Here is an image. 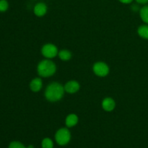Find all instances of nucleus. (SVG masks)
<instances>
[{"label":"nucleus","instance_id":"obj_1","mask_svg":"<svg viewBox=\"0 0 148 148\" xmlns=\"http://www.w3.org/2000/svg\"><path fill=\"white\" fill-rule=\"evenodd\" d=\"M64 92V88L62 84L53 82L46 87L44 95L46 99L49 102H56L63 98Z\"/></svg>","mask_w":148,"mask_h":148},{"label":"nucleus","instance_id":"obj_2","mask_svg":"<svg viewBox=\"0 0 148 148\" xmlns=\"http://www.w3.org/2000/svg\"><path fill=\"white\" fill-rule=\"evenodd\" d=\"M56 71V66L50 59H44L39 62L37 66V72L42 77H49L53 76Z\"/></svg>","mask_w":148,"mask_h":148},{"label":"nucleus","instance_id":"obj_3","mask_svg":"<svg viewBox=\"0 0 148 148\" xmlns=\"http://www.w3.org/2000/svg\"><path fill=\"white\" fill-rule=\"evenodd\" d=\"M71 134L66 128H62L56 132L55 134V140L59 145H65L70 141Z\"/></svg>","mask_w":148,"mask_h":148},{"label":"nucleus","instance_id":"obj_4","mask_svg":"<svg viewBox=\"0 0 148 148\" xmlns=\"http://www.w3.org/2000/svg\"><path fill=\"white\" fill-rule=\"evenodd\" d=\"M59 53L58 48L53 43H46L43 45L41 49V53L46 59H53Z\"/></svg>","mask_w":148,"mask_h":148},{"label":"nucleus","instance_id":"obj_5","mask_svg":"<svg viewBox=\"0 0 148 148\" xmlns=\"http://www.w3.org/2000/svg\"><path fill=\"white\" fill-rule=\"evenodd\" d=\"M92 70L95 75L101 77L107 76L109 73V66L103 62H95L92 66Z\"/></svg>","mask_w":148,"mask_h":148},{"label":"nucleus","instance_id":"obj_6","mask_svg":"<svg viewBox=\"0 0 148 148\" xmlns=\"http://www.w3.org/2000/svg\"><path fill=\"white\" fill-rule=\"evenodd\" d=\"M64 88L65 92L73 94L79 90V88H80V85H79V82H77V81L70 80L64 85Z\"/></svg>","mask_w":148,"mask_h":148},{"label":"nucleus","instance_id":"obj_7","mask_svg":"<svg viewBox=\"0 0 148 148\" xmlns=\"http://www.w3.org/2000/svg\"><path fill=\"white\" fill-rule=\"evenodd\" d=\"M116 107V102L112 98L110 97H107V98H104L102 101V108L104 111H112L114 110Z\"/></svg>","mask_w":148,"mask_h":148},{"label":"nucleus","instance_id":"obj_8","mask_svg":"<svg viewBox=\"0 0 148 148\" xmlns=\"http://www.w3.org/2000/svg\"><path fill=\"white\" fill-rule=\"evenodd\" d=\"M48 10V7L46 4L43 2H38L35 5L34 10V14H36L37 17H43L46 14Z\"/></svg>","mask_w":148,"mask_h":148},{"label":"nucleus","instance_id":"obj_9","mask_svg":"<svg viewBox=\"0 0 148 148\" xmlns=\"http://www.w3.org/2000/svg\"><path fill=\"white\" fill-rule=\"evenodd\" d=\"M42 87H43V82L42 79L39 77L33 79L30 83V90L34 92H39L42 89Z\"/></svg>","mask_w":148,"mask_h":148},{"label":"nucleus","instance_id":"obj_10","mask_svg":"<svg viewBox=\"0 0 148 148\" xmlns=\"http://www.w3.org/2000/svg\"><path fill=\"white\" fill-rule=\"evenodd\" d=\"M78 121H79V119L76 114H70L66 116V120H65V124H66V127L71 128V127L76 126L78 123Z\"/></svg>","mask_w":148,"mask_h":148},{"label":"nucleus","instance_id":"obj_11","mask_svg":"<svg viewBox=\"0 0 148 148\" xmlns=\"http://www.w3.org/2000/svg\"><path fill=\"white\" fill-rule=\"evenodd\" d=\"M58 56H59L61 60L66 62V61H69L71 59V58H72V53L69 50H67V49H62V50L59 51Z\"/></svg>","mask_w":148,"mask_h":148},{"label":"nucleus","instance_id":"obj_12","mask_svg":"<svg viewBox=\"0 0 148 148\" xmlns=\"http://www.w3.org/2000/svg\"><path fill=\"white\" fill-rule=\"evenodd\" d=\"M137 33L142 38L148 40V24L140 25L137 29Z\"/></svg>","mask_w":148,"mask_h":148},{"label":"nucleus","instance_id":"obj_13","mask_svg":"<svg viewBox=\"0 0 148 148\" xmlns=\"http://www.w3.org/2000/svg\"><path fill=\"white\" fill-rule=\"evenodd\" d=\"M140 16L141 20L148 24V5H145L140 10Z\"/></svg>","mask_w":148,"mask_h":148},{"label":"nucleus","instance_id":"obj_14","mask_svg":"<svg viewBox=\"0 0 148 148\" xmlns=\"http://www.w3.org/2000/svg\"><path fill=\"white\" fill-rule=\"evenodd\" d=\"M42 148H53V144L50 138H44L41 143Z\"/></svg>","mask_w":148,"mask_h":148},{"label":"nucleus","instance_id":"obj_15","mask_svg":"<svg viewBox=\"0 0 148 148\" xmlns=\"http://www.w3.org/2000/svg\"><path fill=\"white\" fill-rule=\"evenodd\" d=\"M9 8V3L7 0H0V12H4Z\"/></svg>","mask_w":148,"mask_h":148},{"label":"nucleus","instance_id":"obj_16","mask_svg":"<svg viewBox=\"0 0 148 148\" xmlns=\"http://www.w3.org/2000/svg\"><path fill=\"white\" fill-rule=\"evenodd\" d=\"M9 148H27L24 146L23 143L17 141H13L9 145Z\"/></svg>","mask_w":148,"mask_h":148},{"label":"nucleus","instance_id":"obj_17","mask_svg":"<svg viewBox=\"0 0 148 148\" xmlns=\"http://www.w3.org/2000/svg\"><path fill=\"white\" fill-rule=\"evenodd\" d=\"M132 10L134 12H137V11H140V9H139L138 5H137V4H133V5L132 6Z\"/></svg>","mask_w":148,"mask_h":148},{"label":"nucleus","instance_id":"obj_18","mask_svg":"<svg viewBox=\"0 0 148 148\" xmlns=\"http://www.w3.org/2000/svg\"><path fill=\"white\" fill-rule=\"evenodd\" d=\"M135 1L140 4H147L148 3V0H135Z\"/></svg>","mask_w":148,"mask_h":148},{"label":"nucleus","instance_id":"obj_19","mask_svg":"<svg viewBox=\"0 0 148 148\" xmlns=\"http://www.w3.org/2000/svg\"><path fill=\"white\" fill-rule=\"evenodd\" d=\"M121 3H123V4H131L132 2L133 1V0H119Z\"/></svg>","mask_w":148,"mask_h":148},{"label":"nucleus","instance_id":"obj_20","mask_svg":"<svg viewBox=\"0 0 148 148\" xmlns=\"http://www.w3.org/2000/svg\"><path fill=\"white\" fill-rule=\"evenodd\" d=\"M27 148H34V147H33V145H29L28 147H27Z\"/></svg>","mask_w":148,"mask_h":148}]
</instances>
